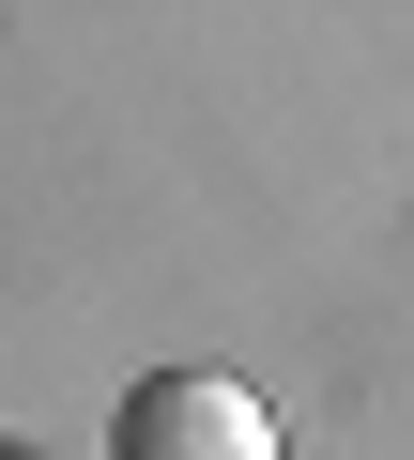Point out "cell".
Returning <instances> with one entry per match:
<instances>
[{
    "label": "cell",
    "instance_id": "obj_1",
    "mask_svg": "<svg viewBox=\"0 0 414 460\" xmlns=\"http://www.w3.org/2000/svg\"><path fill=\"white\" fill-rule=\"evenodd\" d=\"M108 460H277V414H261L231 368H154V384L108 414Z\"/></svg>",
    "mask_w": 414,
    "mask_h": 460
},
{
    "label": "cell",
    "instance_id": "obj_2",
    "mask_svg": "<svg viewBox=\"0 0 414 460\" xmlns=\"http://www.w3.org/2000/svg\"><path fill=\"white\" fill-rule=\"evenodd\" d=\"M0 460H16V445H0Z\"/></svg>",
    "mask_w": 414,
    "mask_h": 460
}]
</instances>
